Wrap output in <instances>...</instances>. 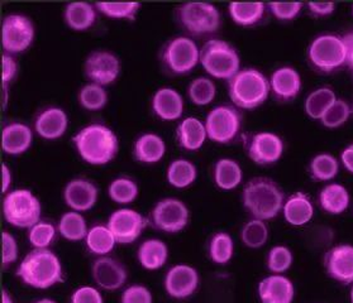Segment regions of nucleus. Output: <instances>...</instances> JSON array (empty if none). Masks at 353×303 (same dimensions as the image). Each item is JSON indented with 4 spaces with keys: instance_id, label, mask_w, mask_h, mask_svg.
I'll list each match as a JSON object with an SVG mask.
<instances>
[{
    "instance_id": "1",
    "label": "nucleus",
    "mask_w": 353,
    "mask_h": 303,
    "mask_svg": "<svg viewBox=\"0 0 353 303\" xmlns=\"http://www.w3.org/2000/svg\"><path fill=\"white\" fill-rule=\"evenodd\" d=\"M80 157L92 166H104L115 158L119 142L114 132L103 124H90L72 138Z\"/></svg>"
},
{
    "instance_id": "2",
    "label": "nucleus",
    "mask_w": 353,
    "mask_h": 303,
    "mask_svg": "<svg viewBox=\"0 0 353 303\" xmlns=\"http://www.w3.org/2000/svg\"><path fill=\"white\" fill-rule=\"evenodd\" d=\"M17 275L30 287L48 289L63 282L61 260L51 250H32L21 262Z\"/></svg>"
},
{
    "instance_id": "3",
    "label": "nucleus",
    "mask_w": 353,
    "mask_h": 303,
    "mask_svg": "<svg viewBox=\"0 0 353 303\" xmlns=\"http://www.w3.org/2000/svg\"><path fill=\"white\" fill-rule=\"evenodd\" d=\"M243 206L254 219L276 218L284 207V194L275 182L266 177H257L247 183L242 195Z\"/></svg>"
},
{
    "instance_id": "4",
    "label": "nucleus",
    "mask_w": 353,
    "mask_h": 303,
    "mask_svg": "<svg viewBox=\"0 0 353 303\" xmlns=\"http://www.w3.org/2000/svg\"><path fill=\"white\" fill-rule=\"evenodd\" d=\"M270 81L256 68H243L228 83L230 100L239 109H256L269 98Z\"/></svg>"
},
{
    "instance_id": "5",
    "label": "nucleus",
    "mask_w": 353,
    "mask_h": 303,
    "mask_svg": "<svg viewBox=\"0 0 353 303\" xmlns=\"http://www.w3.org/2000/svg\"><path fill=\"white\" fill-rule=\"evenodd\" d=\"M200 63L215 79L230 80L241 71L239 53L222 39H210L201 47Z\"/></svg>"
},
{
    "instance_id": "6",
    "label": "nucleus",
    "mask_w": 353,
    "mask_h": 303,
    "mask_svg": "<svg viewBox=\"0 0 353 303\" xmlns=\"http://www.w3.org/2000/svg\"><path fill=\"white\" fill-rule=\"evenodd\" d=\"M41 213V201L30 189H14L3 200V216L12 227L31 229L39 222Z\"/></svg>"
},
{
    "instance_id": "7",
    "label": "nucleus",
    "mask_w": 353,
    "mask_h": 303,
    "mask_svg": "<svg viewBox=\"0 0 353 303\" xmlns=\"http://www.w3.org/2000/svg\"><path fill=\"white\" fill-rule=\"evenodd\" d=\"M176 21L186 33L201 37L219 30L221 13L209 3H185L177 8Z\"/></svg>"
},
{
    "instance_id": "8",
    "label": "nucleus",
    "mask_w": 353,
    "mask_h": 303,
    "mask_svg": "<svg viewBox=\"0 0 353 303\" xmlns=\"http://www.w3.org/2000/svg\"><path fill=\"white\" fill-rule=\"evenodd\" d=\"M307 57L313 67L324 74H330L342 67L347 60L345 42L341 37L324 34L315 38L309 45Z\"/></svg>"
},
{
    "instance_id": "9",
    "label": "nucleus",
    "mask_w": 353,
    "mask_h": 303,
    "mask_svg": "<svg viewBox=\"0 0 353 303\" xmlns=\"http://www.w3.org/2000/svg\"><path fill=\"white\" fill-rule=\"evenodd\" d=\"M162 63L174 75L190 74L200 62V50L192 38L170 39L162 48Z\"/></svg>"
},
{
    "instance_id": "10",
    "label": "nucleus",
    "mask_w": 353,
    "mask_h": 303,
    "mask_svg": "<svg viewBox=\"0 0 353 303\" xmlns=\"http://www.w3.org/2000/svg\"><path fill=\"white\" fill-rule=\"evenodd\" d=\"M242 115L234 106L219 105L208 114L205 119L207 136L212 142L228 144L239 136Z\"/></svg>"
},
{
    "instance_id": "11",
    "label": "nucleus",
    "mask_w": 353,
    "mask_h": 303,
    "mask_svg": "<svg viewBox=\"0 0 353 303\" xmlns=\"http://www.w3.org/2000/svg\"><path fill=\"white\" fill-rule=\"evenodd\" d=\"M190 218L188 206L179 198H162L154 205L150 213L152 227L168 234H176L184 230Z\"/></svg>"
},
{
    "instance_id": "12",
    "label": "nucleus",
    "mask_w": 353,
    "mask_h": 303,
    "mask_svg": "<svg viewBox=\"0 0 353 303\" xmlns=\"http://www.w3.org/2000/svg\"><path fill=\"white\" fill-rule=\"evenodd\" d=\"M34 39V25L31 18L9 14L1 23V45L8 54H18L28 50Z\"/></svg>"
},
{
    "instance_id": "13",
    "label": "nucleus",
    "mask_w": 353,
    "mask_h": 303,
    "mask_svg": "<svg viewBox=\"0 0 353 303\" xmlns=\"http://www.w3.org/2000/svg\"><path fill=\"white\" fill-rule=\"evenodd\" d=\"M108 227L118 244L128 245L136 242L147 227V220L141 212L132 209H118L108 219Z\"/></svg>"
},
{
    "instance_id": "14",
    "label": "nucleus",
    "mask_w": 353,
    "mask_h": 303,
    "mask_svg": "<svg viewBox=\"0 0 353 303\" xmlns=\"http://www.w3.org/2000/svg\"><path fill=\"white\" fill-rule=\"evenodd\" d=\"M121 74V61L105 50L92 51L85 61V75L100 86L112 85Z\"/></svg>"
},
{
    "instance_id": "15",
    "label": "nucleus",
    "mask_w": 353,
    "mask_h": 303,
    "mask_svg": "<svg viewBox=\"0 0 353 303\" xmlns=\"http://www.w3.org/2000/svg\"><path fill=\"white\" fill-rule=\"evenodd\" d=\"M246 151L248 157L256 165L269 166L281 158L284 153V142L274 133L261 132L247 139Z\"/></svg>"
},
{
    "instance_id": "16",
    "label": "nucleus",
    "mask_w": 353,
    "mask_h": 303,
    "mask_svg": "<svg viewBox=\"0 0 353 303\" xmlns=\"http://www.w3.org/2000/svg\"><path fill=\"white\" fill-rule=\"evenodd\" d=\"M198 287L199 273L190 265H174L165 275V291L172 298H189L195 293Z\"/></svg>"
},
{
    "instance_id": "17",
    "label": "nucleus",
    "mask_w": 353,
    "mask_h": 303,
    "mask_svg": "<svg viewBox=\"0 0 353 303\" xmlns=\"http://www.w3.org/2000/svg\"><path fill=\"white\" fill-rule=\"evenodd\" d=\"M94 282L105 291H117L127 282V271L124 265L114 258L100 257L92 263Z\"/></svg>"
},
{
    "instance_id": "18",
    "label": "nucleus",
    "mask_w": 353,
    "mask_h": 303,
    "mask_svg": "<svg viewBox=\"0 0 353 303\" xmlns=\"http://www.w3.org/2000/svg\"><path fill=\"white\" fill-rule=\"evenodd\" d=\"M324 267L330 278L343 284L353 283V247L338 245L327 251Z\"/></svg>"
},
{
    "instance_id": "19",
    "label": "nucleus",
    "mask_w": 353,
    "mask_h": 303,
    "mask_svg": "<svg viewBox=\"0 0 353 303\" xmlns=\"http://www.w3.org/2000/svg\"><path fill=\"white\" fill-rule=\"evenodd\" d=\"M98 195V187L92 181L74 178L63 189V201L72 211H88L97 204Z\"/></svg>"
},
{
    "instance_id": "20",
    "label": "nucleus",
    "mask_w": 353,
    "mask_h": 303,
    "mask_svg": "<svg viewBox=\"0 0 353 303\" xmlns=\"http://www.w3.org/2000/svg\"><path fill=\"white\" fill-rule=\"evenodd\" d=\"M69 127V116L61 107L51 106L42 110L34 121V130L41 138L54 140L61 138Z\"/></svg>"
},
{
    "instance_id": "21",
    "label": "nucleus",
    "mask_w": 353,
    "mask_h": 303,
    "mask_svg": "<svg viewBox=\"0 0 353 303\" xmlns=\"http://www.w3.org/2000/svg\"><path fill=\"white\" fill-rule=\"evenodd\" d=\"M259 295L262 303H292L295 288L289 278L272 274L260 282Z\"/></svg>"
},
{
    "instance_id": "22",
    "label": "nucleus",
    "mask_w": 353,
    "mask_h": 303,
    "mask_svg": "<svg viewBox=\"0 0 353 303\" xmlns=\"http://www.w3.org/2000/svg\"><path fill=\"white\" fill-rule=\"evenodd\" d=\"M152 110L161 121H177L184 113V98L175 89L162 87L154 92Z\"/></svg>"
},
{
    "instance_id": "23",
    "label": "nucleus",
    "mask_w": 353,
    "mask_h": 303,
    "mask_svg": "<svg viewBox=\"0 0 353 303\" xmlns=\"http://www.w3.org/2000/svg\"><path fill=\"white\" fill-rule=\"evenodd\" d=\"M33 134L28 125L14 121L1 132V148L9 156H19L31 148Z\"/></svg>"
},
{
    "instance_id": "24",
    "label": "nucleus",
    "mask_w": 353,
    "mask_h": 303,
    "mask_svg": "<svg viewBox=\"0 0 353 303\" xmlns=\"http://www.w3.org/2000/svg\"><path fill=\"white\" fill-rule=\"evenodd\" d=\"M270 87L274 96L280 101H290L299 95L301 79L299 72L292 67H280L270 79Z\"/></svg>"
},
{
    "instance_id": "25",
    "label": "nucleus",
    "mask_w": 353,
    "mask_h": 303,
    "mask_svg": "<svg viewBox=\"0 0 353 303\" xmlns=\"http://www.w3.org/2000/svg\"><path fill=\"white\" fill-rule=\"evenodd\" d=\"M165 153L166 144L161 136L154 133H145L139 136L133 145L134 158L145 165L159 163L163 158Z\"/></svg>"
},
{
    "instance_id": "26",
    "label": "nucleus",
    "mask_w": 353,
    "mask_h": 303,
    "mask_svg": "<svg viewBox=\"0 0 353 303\" xmlns=\"http://www.w3.org/2000/svg\"><path fill=\"white\" fill-rule=\"evenodd\" d=\"M207 129L198 118H186L176 128L177 142L186 151H198L207 139Z\"/></svg>"
},
{
    "instance_id": "27",
    "label": "nucleus",
    "mask_w": 353,
    "mask_h": 303,
    "mask_svg": "<svg viewBox=\"0 0 353 303\" xmlns=\"http://www.w3.org/2000/svg\"><path fill=\"white\" fill-rule=\"evenodd\" d=\"M285 220L292 227H303L313 219L314 207L310 198L303 194L296 192L285 201L284 207Z\"/></svg>"
},
{
    "instance_id": "28",
    "label": "nucleus",
    "mask_w": 353,
    "mask_h": 303,
    "mask_svg": "<svg viewBox=\"0 0 353 303\" xmlns=\"http://www.w3.org/2000/svg\"><path fill=\"white\" fill-rule=\"evenodd\" d=\"M137 258L139 264L147 271H157L166 264L169 248L160 239H147L139 245Z\"/></svg>"
},
{
    "instance_id": "29",
    "label": "nucleus",
    "mask_w": 353,
    "mask_h": 303,
    "mask_svg": "<svg viewBox=\"0 0 353 303\" xmlns=\"http://www.w3.org/2000/svg\"><path fill=\"white\" fill-rule=\"evenodd\" d=\"M63 18L71 30L81 32L92 27L97 19V10L90 3L75 1L66 6Z\"/></svg>"
},
{
    "instance_id": "30",
    "label": "nucleus",
    "mask_w": 353,
    "mask_h": 303,
    "mask_svg": "<svg viewBox=\"0 0 353 303\" xmlns=\"http://www.w3.org/2000/svg\"><path fill=\"white\" fill-rule=\"evenodd\" d=\"M319 204L330 215H339L347 210L350 205V195L345 186L339 183L327 185L319 194Z\"/></svg>"
},
{
    "instance_id": "31",
    "label": "nucleus",
    "mask_w": 353,
    "mask_h": 303,
    "mask_svg": "<svg viewBox=\"0 0 353 303\" xmlns=\"http://www.w3.org/2000/svg\"><path fill=\"white\" fill-rule=\"evenodd\" d=\"M243 180L242 168L236 160L222 158L214 166V182L219 189L230 191L237 189Z\"/></svg>"
},
{
    "instance_id": "32",
    "label": "nucleus",
    "mask_w": 353,
    "mask_h": 303,
    "mask_svg": "<svg viewBox=\"0 0 353 303\" xmlns=\"http://www.w3.org/2000/svg\"><path fill=\"white\" fill-rule=\"evenodd\" d=\"M85 244H86V248L92 254L105 257L114 249L117 240L108 225H94L88 231V235L85 238Z\"/></svg>"
},
{
    "instance_id": "33",
    "label": "nucleus",
    "mask_w": 353,
    "mask_h": 303,
    "mask_svg": "<svg viewBox=\"0 0 353 303\" xmlns=\"http://www.w3.org/2000/svg\"><path fill=\"white\" fill-rule=\"evenodd\" d=\"M196 177V167L188 159H175L174 162H171L166 172L168 182L175 189H186L192 186Z\"/></svg>"
},
{
    "instance_id": "34",
    "label": "nucleus",
    "mask_w": 353,
    "mask_h": 303,
    "mask_svg": "<svg viewBox=\"0 0 353 303\" xmlns=\"http://www.w3.org/2000/svg\"><path fill=\"white\" fill-rule=\"evenodd\" d=\"M57 230L69 242H80L88 235V225L84 216L77 211H69L63 213L59 221Z\"/></svg>"
},
{
    "instance_id": "35",
    "label": "nucleus",
    "mask_w": 353,
    "mask_h": 303,
    "mask_svg": "<svg viewBox=\"0 0 353 303\" xmlns=\"http://www.w3.org/2000/svg\"><path fill=\"white\" fill-rule=\"evenodd\" d=\"M265 13V4L262 3H230V18L242 27L254 25L261 21Z\"/></svg>"
},
{
    "instance_id": "36",
    "label": "nucleus",
    "mask_w": 353,
    "mask_h": 303,
    "mask_svg": "<svg viewBox=\"0 0 353 303\" xmlns=\"http://www.w3.org/2000/svg\"><path fill=\"white\" fill-rule=\"evenodd\" d=\"M108 195L115 204H132L139 196V186L128 177H118L110 182L108 187Z\"/></svg>"
},
{
    "instance_id": "37",
    "label": "nucleus",
    "mask_w": 353,
    "mask_h": 303,
    "mask_svg": "<svg viewBox=\"0 0 353 303\" xmlns=\"http://www.w3.org/2000/svg\"><path fill=\"white\" fill-rule=\"evenodd\" d=\"M234 253V242L228 233H216L209 242V257L215 264L230 263Z\"/></svg>"
},
{
    "instance_id": "38",
    "label": "nucleus",
    "mask_w": 353,
    "mask_h": 303,
    "mask_svg": "<svg viewBox=\"0 0 353 303\" xmlns=\"http://www.w3.org/2000/svg\"><path fill=\"white\" fill-rule=\"evenodd\" d=\"M334 92L328 87L313 91L305 100V112L313 119H322L323 115L336 101Z\"/></svg>"
},
{
    "instance_id": "39",
    "label": "nucleus",
    "mask_w": 353,
    "mask_h": 303,
    "mask_svg": "<svg viewBox=\"0 0 353 303\" xmlns=\"http://www.w3.org/2000/svg\"><path fill=\"white\" fill-rule=\"evenodd\" d=\"M338 169H339V166H338L337 159L328 153H322V154L315 156L309 166L310 174L315 181L324 182L333 180L337 176Z\"/></svg>"
},
{
    "instance_id": "40",
    "label": "nucleus",
    "mask_w": 353,
    "mask_h": 303,
    "mask_svg": "<svg viewBox=\"0 0 353 303\" xmlns=\"http://www.w3.org/2000/svg\"><path fill=\"white\" fill-rule=\"evenodd\" d=\"M241 239L248 248L259 249L268 242L269 229L262 220H251L247 222L245 227H242Z\"/></svg>"
},
{
    "instance_id": "41",
    "label": "nucleus",
    "mask_w": 353,
    "mask_h": 303,
    "mask_svg": "<svg viewBox=\"0 0 353 303\" xmlns=\"http://www.w3.org/2000/svg\"><path fill=\"white\" fill-rule=\"evenodd\" d=\"M79 103L86 110L97 112L107 105L108 94L105 89L97 83H88L79 92Z\"/></svg>"
},
{
    "instance_id": "42",
    "label": "nucleus",
    "mask_w": 353,
    "mask_h": 303,
    "mask_svg": "<svg viewBox=\"0 0 353 303\" xmlns=\"http://www.w3.org/2000/svg\"><path fill=\"white\" fill-rule=\"evenodd\" d=\"M215 85L207 77H198L189 85L188 95L195 105L205 106L215 98Z\"/></svg>"
},
{
    "instance_id": "43",
    "label": "nucleus",
    "mask_w": 353,
    "mask_h": 303,
    "mask_svg": "<svg viewBox=\"0 0 353 303\" xmlns=\"http://www.w3.org/2000/svg\"><path fill=\"white\" fill-rule=\"evenodd\" d=\"M95 7L100 13L107 15L109 18L134 21L136 15L139 13L141 4L136 1H132V3H97Z\"/></svg>"
},
{
    "instance_id": "44",
    "label": "nucleus",
    "mask_w": 353,
    "mask_h": 303,
    "mask_svg": "<svg viewBox=\"0 0 353 303\" xmlns=\"http://www.w3.org/2000/svg\"><path fill=\"white\" fill-rule=\"evenodd\" d=\"M56 229L50 222L39 221L28 231V240L34 249H47L54 242Z\"/></svg>"
},
{
    "instance_id": "45",
    "label": "nucleus",
    "mask_w": 353,
    "mask_h": 303,
    "mask_svg": "<svg viewBox=\"0 0 353 303\" xmlns=\"http://www.w3.org/2000/svg\"><path fill=\"white\" fill-rule=\"evenodd\" d=\"M292 250L283 245H277L270 250L268 255V268L270 272L284 273L292 267Z\"/></svg>"
},
{
    "instance_id": "46",
    "label": "nucleus",
    "mask_w": 353,
    "mask_h": 303,
    "mask_svg": "<svg viewBox=\"0 0 353 303\" xmlns=\"http://www.w3.org/2000/svg\"><path fill=\"white\" fill-rule=\"evenodd\" d=\"M350 114L351 109L345 100H336L334 104L327 110V113L323 115L321 121L327 128H338L342 124H345L350 118Z\"/></svg>"
},
{
    "instance_id": "47",
    "label": "nucleus",
    "mask_w": 353,
    "mask_h": 303,
    "mask_svg": "<svg viewBox=\"0 0 353 303\" xmlns=\"http://www.w3.org/2000/svg\"><path fill=\"white\" fill-rule=\"evenodd\" d=\"M152 293L148 288L141 284H133L131 287L124 289L121 303H152Z\"/></svg>"
},
{
    "instance_id": "48",
    "label": "nucleus",
    "mask_w": 353,
    "mask_h": 303,
    "mask_svg": "<svg viewBox=\"0 0 353 303\" xmlns=\"http://www.w3.org/2000/svg\"><path fill=\"white\" fill-rule=\"evenodd\" d=\"M271 13L280 21H292L299 14L303 4L301 3H270Z\"/></svg>"
},
{
    "instance_id": "49",
    "label": "nucleus",
    "mask_w": 353,
    "mask_h": 303,
    "mask_svg": "<svg viewBox=\"0 0 353 303\" xmlns=\"http://www.w3.org/2000/svg\"><path fill=\"white\" fill-rule=\"evenodd\" d=\"M71 303H104V300L97 288L84 286L74 291Z\"/></svg>"
},
{
    "instance_id": "50",
    "label": "nucleus",
    "mask_w": 353,
    "mask_h": 303,
    "mask_svg": "<svg viewBox=\"0 0 353 303\" xmlns=\"http://www.w3.org/2000/svg\"><path fill=\"white\" fill-rule=\"evenodd\" d=\"M18 242L8 231H3V265L13 264L18 259Z\"/></svg>"
},
{
    "instance_id": "51",
    "label": "nucleus",
    "mask_w": 353,
    "mask_h": 303,
    "mask_svg": "<svg viewBox=\"0 0 353 303\" xmlns=\"http://www.w3.org/2000/svg\"><path fill=\"white\" fill-rule=\"evenodd\" d=\"M1 60H3V85L7 86L14 80V77L18 74V65L16 60L8 53H4Z\"/></svg>"
},
{
    "instance_id": "52",
    "label": "nucleus",
    "mask_w": 353,
    "mask_h": 303,
    "mask_svg": "<svg viewBox=\"0 0 353 303\" xmlns=\"http://www.w3.org/2000/svg\"><path fill=\"white\" fill-rule=\"evenodd\" d=\"M309 8L315 15H328L334 12L333 3H309Z\"/></svg>"
},
{
    "instance_id": "53",
    "label": "nucleus",
    "mask_w": 353,
    "mask_h": 303,
    "mask_svg": "<svg viewBox=\"0 0 353 303\" xmlns=\"http://www.w3.org/2000/svg\"><path fill=\"white\" fill-rule=\"evenodd\" d=\"M341 159H342V163H343L345 169L350 174H353V144L348 145L345 151L342 152Z\"/></svg>"
},
{
    "instance_id": "54",
    "label": "nucleus",
    "mask_w": 353,
    "mask_h": 303,
    "mask_svg": "<svg viewBox=\"0 0 353 303\" xmlns=\"http://www.w3.org/2000/svg\"><path fill=\"white\" fill-rule=\"evenodd\" d=\"M345 42V50H347V60L345 63H348V66L351 67L353 71V32L345 34V37L342 38Z\"/></svg>"
},
{
    "instance_id": "55",
    "label": "nucleus",
    "mask_w": 353,
    "mask_h": 303,
    "mask_svg": "<svg viewBox=\"0 0 353 303\" xmlns=\"http://www.w3.org/2000/svg\"><path fill=\"white\" fill-rule=\"evenodd\" d=\"M1 172H3V187H1V194H7L10 185H12V174L10 169L6 163L1 165Z\"/></svg>"
},
{
    "instance_id": "56",
    "label": "nucleus",
    "mask_w": 353,
    "mask_h": 303,
    "mask_svg": "<svg viewBox=\"0 0 353 303\" xmlns=\"http://www.w3.org/2000/svg\"><path fill=\"white\" fill-rule=\"evenodd\" d=\"M3 303H13V300L7 291H3Z\"/></svg>"
},
{
    "instance_id": "57",
    "label": "nucleus",
    "mask_w": 353,
    "mask_h": 303,
    "mask_svg": "<svg viewBox=\"0 0 353 303\" xmlns=\"http://www.w3.org/2000/svg\"><path fill=\"white\" fill-rule=\"evenodd\" d=\"M7 105V86L3 85V110H6Z\"/></svg>"
},
{
    "instance_id": "58",
    "label": "nucleus",
    "mask_w": 353,
    "mask_h": 303,
    "mask_svg": "<svg viewBox=\"0 0 353 303\" xmlns=\"http://www.w3.org/2000/svg\"><path fill=\"white\" fill-rule=\"evenodd\" d=\"M34 303H57L54 300H50V298H42V300H39V301H36Z\"/></svg>"
},
{
    "instance_id": "59",
    "label": "nucleus",
    "mask_w": 353,
    "mask_h": 303,
    "mask_svg": "<svg viewBox=\"0 0 353 303\" xmlns=\"http://www.w3.org/2000/svg\"><path fill=\"white\" fill-rule=\"evenodd\" d=\"M351 302L353 303V287L352 289H351Z\"/></svg>"
}]
</instances>
